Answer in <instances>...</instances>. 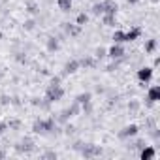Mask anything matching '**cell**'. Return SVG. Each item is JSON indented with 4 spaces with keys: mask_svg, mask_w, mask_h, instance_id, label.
Returning a JSON list of instances; mask_svg holds the SVG:
<instances>
[{
    "mask_svg": "<svg viewBox=\"0 0 160 160\" xmlns=\"http://www.w3.org/2000/svg\"><path fill=\"white\" fill-rule=\"evenodd\" d=\"M87 21H89V15H87V13H79V15H77V25H79V27L87 25Z\"/></svg>",
    "mask_w": 160,
    "mask_h": 160,
    "instance_id": "21",
    "label": "cell"
},
{
    "mask_svg": "<svg viewBox=\"0 0 160 160\" xmlns=\"http://www.w3.org/2000/svg\"><path fill=\"white\" fill-rule=\"evenodd\" d=\"M66 91L62 89V85H57V83H51L45 91V102L47 104H55V102H60L64 98Z\"/></svg>",
    "mask_w": 160,
    "mask_h": 160,
    "instance_id": "2",
    "label": "cell"
},
{
    "mask_svg": "<svg viewBox=\"0 0 160 160\" xmlns=\"http://www.w3.org/2000/svg\"><path fill=\"white\" fill-rule=\"evenodd\" d=\"M92 13H94V15H102V13H104V4H102V2H96V4L92 6Z\"/></svg>",
    "mask_w": 160,
    "mask_h": 160,
    "instance_id": "20",
    "label": "cell"
},
{
    "mask_svg": "<svg viewBox=\"0 0 160 160\" xmlns=\"http://www.w3.org/2000/svg\"><path fill=\"white\" fill-rule=\"evenodd\" d=\"M75 149H81V156H85V158H94V156H100L102 154V147L100 145H94V143L77 145Z\"/></svg>",
    "mask_w": 160,
    "mask_h": 160,
    "instance_id": "3",
    "label": "cell"
},
{
    "mask_svg": "<svg viewBox=\"0 0 160 160\" xmlns=\"http://www.w3.org/2000/svg\"><path fill=\"white\" fill-rule=\"evenodd\" d=\"M124 55H126V51H124L122 43H113L109 49H106V57L111 58V60H121Z\"/></svg>",
    "mask_w": 160,
    "mask_h": 160,
    "instance_id": "4",
    "label": "cell"
},
{
    "mask_svg": "<svg viewBox=\"0 0 160 160\" xmlns=\"http://www.w3.org/2000/svg\"><path fill=\"white\" fill-rule=\"evenodd\" d=\"M156 102H160V87H158V85H152V87H149V91H147V104L152 106V104H156Z\"/></svg>",
    "mask_w": 160,
    "mask_h": 160,
    "instance_id": "6",
    "label": "cell"
},
{
    "mask_svg": "<svg viewBox=\"0 0 160 160\" xmlns=\"http://www.w3.org/2000/svg\"><path fill=\"white\" fill-rule=\"evenodd\" d=\"M111 40H113V43H124V30H115Z\"/></svg>",
    "mask_w": 160,
    "mask_h": 160,
    "instance_id": "16",
    "label": "cell"
},
{
    "mask_svg": "<svg viewBox=\"0 0 160 160\" xmlns=\"http://www.w3.org/2000/svg\"><path fill=\"white\" fill-rule=\"evenodd\" d=\"M141 38V28H130L128 32H124V43H130V42H136Z\"/></svg>",
    "mask_w": 160,
    "mask_h": 160,
    "instance_id": "10",
    "label": "cell"
},
{
    "mask_svg": "<svg viewBox=\"0 0 160 160\" xmlns=\"http://www.w3.org/2000/svg\"><path fill=\"white\" fill-rule=\"evenodd\" d=\"M66 32L70 36H77L79 32H81V27H79V25H70V27H66Z\"/></svg>",
    "mask_w": 160,
    "mask_h": 160,
    "instance_id": "18",
    "label": "cell"
},
{
    "mask_svg": "<svg viewBox=\"0 0 160 160\" xmlns=\"http://www.w3.org/2000/svg\"><path fill=\"white\" fill-rule=\"evenodd\" d=\"M57 128H58V124H57L55 119H38V121H34V124H32V132H34V134H42V136L53 134Z\"/></svg>",
    "mask_w": 160,
    "mask_h": 160,
    "instance_id": "1",
    "label": "cell"
},
{
    "mask_svg": "<svg viewBox=\"0 0 160 160\" xmlns=\"http://www.w3.org/2000/svg\"><path fill=\"white\" fill-rule=\"evenodd\" d=\"M0 158H6V152L4 151H0Z\"/></svg>",
    "mask_w": 160,
    "mask_h": 160,
    "instance_id": "27",
    "label": "cell"
},
{
    "mask_svg": "<svg viewBox=\"0 0 160 160\" xmlns=\"http://www.w3.org/2000/svg\"><path fill=\"white\" fill-rule=\"evenodd\" d=\"M138 132H139V126H138V124H128V126H124V128L119 132V138H121V139H128V138L138 136Z\"/></svg>",
    "mask_w": 160,
    "mask_h": 160,
    "instance_id": "7",
    "label": "cell"
},
{
    "mask_svg": "<svg viewBox=\"0 0 160 160\" xmlns=\"http://www.w3.org/2000/svg\"><path fill=\"white\" fill-rule=\"evenodd\" d=\"M79 68H81L79 60H70V62H66V66H64V73H75Z\"/></svg>",
    "mask_w": 160,
    "mask_h": 160,
    "instance_id": "11",
    "label": "cell"
},
{
    "mask_svg": "<svg viewBox=\"0 0 160 160\" xmlns=\"http://www.w3.org/2000/svg\"><path fill=\"white\" fill-rule=\"evenodd\" d=\"M25 28H27V30H32V28H34V21H32V19L27 21V23H25Z\"/></svg>",
    "mask_w": 160,
    "mask_h": 160,
    "instance_id": "24",
    "label": "cell"
},
{
    "mask_svg": "<svg viewBox=\"0 0 160 160\" xmlns=\"http://www.w3.org/2000/svg\"><path fill=\"white\" fill-rule=\"evenodd\" d=\"M94 58H106V49L104 47H98L94 51Z\"/></svg>",
    "mask_w": 160,
    "mask_h": 160,
    "instance_id": "22",
    "label": "cell"
},
{
    "mask_svg": "<svg viewBox=\"0 0 160 160\" xmlns=\"http://www.w3.org/2000/svg\"><path fill=\"white\" fill-rule=\"evenodd\" d=\"M102 23H104L106 27H115V25H117V19H115V15L104 13V15H102Z\"/></svg>",
    "mask_w": 160,
    "mask_h": 160,
    "instance_id": "15",
    "label": "cell"
},
{
    "mask_svg": "<svg viewBox=\"0 0 160 160\" xmlns=\"http://www.w3.org/2000/svg\"><path fill=\"white\" fill-rule=\"evenodd\" d=\"M57 6L60 12H70L73 4H72V0H57Z\"/></svg>",
    "mask_w": 160,
    "mask_h": 160,
    "instance_id": "14",
    "label": "cell"
},
{
    "mask_svg": "<svg viewBox=\"0 0 160 160\" xmlns=\"http://www.w3.org/2000/svg\"><path fill=\"white\" fill-rule=\"evenodd\" d=\"M126 2H128V4H138L139 0H126Z\"/></svg>",
    "mask_w": 160,
    "mask_h": 160,
    "instance_id": "26",
    "label": "cell"
},
{
    "mask_svg": "<svg viewBox=\"0 0 160 160\" xmlns=\"http://www.w3.org/2000/svg\"><path fill=\"white\" fill-rule=\"evenodd\" d=\"M156 47H158V40H156V38H151V40H147V42H145V53H147V55L154 53V51H156Z\"/></svg>",
    "mask_w": 160,
    "mask_h": 160,
    "instance_id": "12",
    "label": "cell"
},
{
    "mask_svg": "<svg viewBox=\"0 0 160 160\" xmlns=\"http://www.w3.org/2000/svg\"><path fill=\"white\" fill-rule=\"evenodd\" d=\"M27 4H28V6H27V8H28V13H36V12H38V4H36V2H27Z\"/></svg>",
    "mask_w": 160,
    "mask_h": 160,
    "instance_id": "23",
    "label": "cell"
},
{
    "mask_svg": "<svg viewBox=\"0 0 160 160\" xmlns=\"http://www.w3.org/2000/svg\"><path fill=\"white\" fill-rule=\"evenodd\" d=\"M75 102H79V104H89V102H92V94L91 92H81V94L75 96Z\"/></svg>",
    "mask_w": 160,
    "mask_h": 160,
    "instance_id": "13",
    "label": "cell"
},
{
    "mask_svg": "<svg viewBox=\"0 0 160 160\" xmlns=\"http://www.w3.org/2000/svg\"><path fill=\"white\" fill-rule=\"evenodd\" d=\"M79 64L85 66V68H94V66H96V58L87 57V58H81V60H79Z\"/></svg>",
    "mask_w": 160,
    "mask_h": 160,
    "instance_id": "17",
    "label": "cell"
},
{
    "mask_svg": "<svg viewBox=\"0 0 160 160\" xmlns=\"http://www.w3.org/2000/svg\"><path fill=\"white\" fill-rule=\"evenodd\" d=\"M139 158L141 160H154L156 158V149L152 145H143L139 149Z\"/></svg>",
    "mask_w": 160,
    "mask_h": 160,
    "instance_id": "8",
    "label": "cell"
},
{
    "mask_svg": "<svg viewBox=\"0 0 160 160\" xmlns=\"http://www.w3.org/2000/svg\"><path fill=\"white\" fill-rule=\"evenodd\" d=\"M47 49H49V51H57V49H58V40L49 38V40H47Z\"/></svg>",
    "mask_w": 160,
    "mask_h": 160,
    "instance_id": "19",
    "label": "cell"
},
{
    "mask_svg": "<svg viewBox=\"0 0 160 160\" xmlns=\"http://www.w3.org/2000/svg\"><path fill=\"white\" fill-rule=\"evenodd\" d=\"M6 130H8V124H6V122H0V136H2Z\"/></svg>",
    "mask_w": 160,
    "mask_h": 160,
    "instance_id": "25",
    "label": "cell"
},
{
    "mask_svg": "<svg viewBox=\"0 0 160 160\" xmlns=\"http://www.w3.org/2000/svg\"><path fill=\"white\" fill-rule=\"evenodd\" d=\"M102 4H104V13H109V15H117L119 12V6L115 0H102ZM102 13V15H104Z\"/></svg>",
    "mask_w": 160,
    "mask_h": 160,
    "instance_id": "9",
    "label": "cell"
},
{
    "mask_svg": "<svg viewBox=\"0 0 160 160\" xmlns=\"http://www.w3.org/2000/svg\"><path fill=\"white\" fill-rule=\"evenodd\" d=\"M152 75H154V68H152V66H141V68L138 70V81L147 85L151 79H152Z\"/></svg>",
    "mask_w": 160,
    "mask_h": 160,
    "instance_id": "5",
    "label": "cell"
}]
</instances>
